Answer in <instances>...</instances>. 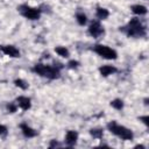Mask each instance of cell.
Segmentation results:
<instances>
[{
    "instance_id": "4fadbf2b",
    "label": "cell",
    "mask_w": 149,
    "mask_h": 149,
    "mask_svg": "<svg viewBox=\"0 0 149 149\" xmlns=\"http://www.w3.org/2000/svg\"><path fill=\"white\" fill-rule=\"evenodd\" d=\"M95 16H97V19L99 21H104L109 16V10L107 8H105V7L98 6L97 9H95Z\"/></svg>"
},
{
    "instance_id": "7402d4cb",
    "label": "cell",
    "mask_w": 149,
    "mask_h": 149,
    "mask_svg": "<svg viewBox=\"0 0 149 149\" xmlns=\"http://www.w3.org/2000/svg\"><path fill=\"white\" fill-rule=\"evenodd\" d=\"M139 120L146 126V127H149V115H143V116H140Z\"/></svg>"
},
{
    "instance_id": "5bb4252c",
    "label": "cell",
    "mask_w": 149,
    "mask_h": 149,
    "mask_svg": "<svg viewBox=\"0 0 149 149\" xmlns=\"http://www.w3.org/2000/svg\"><path fill=\"white\" fill-rule=\"evenodd\" d=\"M55 52L61 56L62 58H69L70 57V51L66 47H63V45H58V47H55Z\"/></svg>"
},
{
    "instance_id": "277c9868",
    "label": "cell",
    "mask_w": 149,
    "mask_h": 149,
    "mask_svg": "<svg viewBox=\"0 0 149 149\" xmlns=\"http://www.w3.org/2000/svg\"><path fill=\"white\" fill-rule=\"evenodd\" d=\"M17 12L29 21H36L41 17L42 10L40 7H33L27 3H21L17 6Z\"/></svg>"
},
{
    "instance_id": "6da1fadb",
    "label": "cell",
    "mask_w": 149,
    "mask_h": 149,
    "mask_svg": "<svg viewBox=\"0 0 149 149\" xmlns=\"http://www.w3.org/2000/svg\"><path fill=\"white\" fill-rule=\"evenodd\" d=\"M119 30L129 38H141L147 36V27L139 16L132 17L127 24L120 27Z\"/></svg>"
},
{
    "instance_id": "30bf717a",
    "label": "cell",
    "mask_w": 149,
    "mask_h": 149,
    "mask_svg": "<svg viewBox=\"0 0 149 149\" xmlns=\"http://www.w3.org/2000/svg\"><path fill=\"white\" fill-rule=\"evenodd\" d=\"M15 102H16L17 107L21 108L22 111H28L31 108V99L26 95H19L15 99Z\"/></svg>"
},
{
    "instance_id": "7a4b0ae2",
    "label": "cell",
    "mask_w": 149,
    "mask_h": 149,
    "mask_svg": "<svg viewBox=\"0 0 149 149\" xmlns=\"http://www.w3.org/2000/svg\"><path fill=\"white\" fill-rule=\"evenodd\" d=\"M31 71L35 74H38V76H41L43 78H47V79H50V80H55V79H58L61 77V69H58L55 65L36 63L31 68Z\"/></svg>"
},
{
    "instance_id": "ac0fdd59",
    "label": "cell",
    "mask_w": 149,
    "mask_h": 149,
    "mask_svg": "<svg viewBox=\"0 0 149 149\" xmlns=\"http://www.w3.org/2000/svg\"><path fill=\"white\" fill-rule=\"evenodd\" d=\"M14 84H15L16 87H19V88H21V90H23V91H26V90L29 88L28 81L24 80V79H22V78H16V79L14 80Z\"/></svg>"
},
{
    "instance_id": "8fae6325",
    "label": "cell",
    "mask_w": 149,
    "mask_h": 149,
    "mask_svg": "<svg viewBox=\"0 0 149 149\" xmlns=\"http://www.w3.org/2000/svg\"><path fill=\"white\" fill-rule=\"evenodd\" d=\"M99 73L101 77H108L111 74H114L118 72V69L114 66V65H101L99 69H98Z\"/></svg>"
},
{
    "instance_id": "cb8c5ba5",
    "label": "cell",
    "mask_w": 149,
    "mask_h": 149,
    "mask_svg": "<svg viewBox=\"0 0 149 149\" xmlns=\"http://www.w3.org/2000/svg\"><path fill=\"white\" fill-rule=\"evenodd\" d=\"M134 148H140V149H146V147L143 144H136Z\"/></svg>"
},
{
    "instance_id": "603a6c76",
    "label": "cell",
    "mask_w": 149,
    "mask_h": 149,
    "mask_svg": "<svg viewBox=\"0 0 149 149\" xmlns=\"http://www.w3.org/2000/svg\"><path fill=\"white\" fill-rule=\"evenodd\" d=\"M56 147H61L59 142L57 140H51L50 143H49V148H56Z\"/></svg>"
},
{
    "instance_id": "9a60e30c",
    "label": "cell",
    "mask_w": 149,
    "mask_h": 149,
    "mask_svg": "<svg viewBox=\"0 0 149 149\" xmlns=\"http://www.w3.org/2000/svg\"><path fill=\"white\" fill-rule=\"evenodd\" d=\"M90 135H91L93 139L101 140V139L104 137V129H102V128H100V127L91 128V129H90Z\"/></svg>"
},
{
    "instance_id": "d4e9b609",
    "label": "cell",
    "mask_w": 149,
    "mask_h": 149,
    "mask_svg": "<svg viewBox=\"0 0 149 149\" xmlns=\"http://www.w3.org/2000/svg\"><path fill=\"white\" fill-rule=\"evenodd\" d=\"M148 101H149V99L148 98H144V105H148Z\"/></svg>"
},
{
    "instance_id": "3957f363",
    "label": "cell",
    "mask_w": 149,
    "mask_h": 149,
    "mask_svg": "<svg viewBox=\"0 0 149 149\" xmlns=\"http://www.w3.org/2000/svg\"><path fill=\"white\" fill-rule=\"evenodd\" d=\"M106 128L111 134L115 135L116 137H119L123 141H133L134 140V133L132 132V129L127 128L126 126L118 123L115 120L109 121L106 125Z\"/></svg>"
},
{
    "instance_id": "d6986e66",
    "label": "cell",
    "mask_w": 149,
    "mask_h": 149,
    "mask_svg": "<svg viewBox=\"0 0 149 149\" xmlns=\"http://www.w3.org/2000/svg\"><path fill=\"white\" fill-rule=\"evenodd\" d=\"M79 65H80V62H78L77 59H70L66 64V68L71 69V70H74V69H78Z\"/></svg>"
},
{
    "instance_id": "52a82bcc",
    "label": "cell",
    "mask_w": 149,
    "mask_h": 149,
    "mask_svg": "<svg viewBox=\"0 0 149 149\" xmlns=\"http://www.w3.org/2000/svg\"><path fill=\"white\" fill-rule=\"evenodd\" d=\"M0 51L5 55V56H8L10 58H20L21 57V52L20 50L15 47V45H0Z\"/></svg>"
},
{
    "instance_id": "2e32d148",
    "label": "cell",
    "mask_w": 149,
    "mask_h": 149,
    "mask_svg": "<svg viewBox=\"0 0 149 149\" xmlns=\"http://www.w3.org/2000/svg\"><path fill=\"white\" fill-rule=\"evenodd\" d=\"M109 105H111L112 108H114V109H116V111H122L123 107H125V102H123V100L120 99V98H115V99L111 100Z\"/></svg>"
},
{
    "instance_id": "7c38bea8",
    "label": "cell",
    "mask_w": 149,
    "mask_h": 149,
    "mask_svg": "<svg viewBox=\"0 0 149 149\" xmlns=\"http://www.w3.org/2000/svg\"><path fill=\"white\" fill-rule=\"evenodd\" d=\"M130 10L133 14H135L136 16H143L148 13V9L144 5H140V3H136V5H132L130 6Z\"/></svg>"
},
{
    "instance_id": "ffe728a7",
    "label": "cell",
    "mask_w": 149,
    "mask_h": 149,
    "mask_svg": "<svg viewBox=\"0 0 149 149\" xmlns=\"http://www.w3.org/2000/svg\"><path fill=\"white\" fill-rule=\"evenodd\" d=\"M6 108H7V112H8V113H15L19 107H17L16 102L14 101V102H8V104L6 105Z\"/></svg>"
},
{
    "instance_id": "9c48e42d",
    "label": "cell",
    "mask_w": 149,
    "mask_h": 149,
    "mask_svg": "<svg viewBox=\"0 0 149 149\" xmlns=\"http://www.w3.org/2000/svg\"><path fill=\"white\" fill-rule=\"evenodd\" d=\"M78 136H79V135H78V132H77V130H72V129L68 130V132L65 133V137H64V143H65V146H66V147H70V148L74 147V146L77 144Z\"/></svg>"
},
{
    "instance_id": "8992f818",
    "label": "cell",
    "mask_w": 149,
    "mask_h": 149,
    "mask_svg": "<svg viewBox=\"0 0 149 149\" xmlns=\"http://www.w3.org/2000/svg\"><path fill=\"white\" fill-rule=\"evenodd\" d=\"M87 33H88V35L91 37L99 38L101 36H104L105 29H104V27H102V24L100 23L99 20H93V21H91V23H90V26L87 28Z\"/></svg>"
},
{
    "instance_id": "5b68a950",
    "label": "cell",
    "mask_w": 149,
    "mask_h": 149,
    "mask_svg": "<svg viewBox=\"0 0 149 149\" xmlns=\"http://www.w3.org/2000/svg\"><path fill=\"white\" fill-rule=\"evenodd\" d=\"M92 50L98 55L100 56L101 58L104 59H108V61H114L118 58V52L116 50L112 49L111 47L108 45H105V44H94Z\"/></svg>"
},
{
    "instance_id": "44dd1931",
    "label": "cell",
    "mask_w": 149,
    "mask_h": 149,
    "mask_svg": "<svg viewBox=\"0 0 149 149\" xmlns=\"http://www.w3.org/2000/svg\"><path fill=\"white\" fill-rule=\"evenodd\" d=\"M8 134V129L5 125H1L0 123V137H6Z\"/></svg>"
},
{
    "instance_id": "ba28073f",
    "label": "cell",
    "mask_w": 149,
    "mask_h": 149,
    "mask_svg": "<svg viewBox=\"0 0 149 149\" xmlns=\"http://www.w3.org/2000/svg\"><path fill=\"white\" fill-rule=\"evenodd\" d=\"M20 127V130L22 133V135L26 137V139H33V137H36L38 135V132L36 129H34L33 127H30L28 123L26 122H22L19 125Z\"/></svg>"
},
{
    "instance_id": "e0dca14e",
    "label": "cell",
    "mask_w": 149,
    "mask_h": 149,
    "mask_svg": "<svg viewBox=\"0 0 149 149\" xmlns=\"http://www.w3.org/2000/svg\"><path fill=\"white\" fill-rule=\"evenodd\" d=\"M76 21L79 26H85L87 23V16L83 12H77L76 13Z\"/></svg>"
}]
</instances>
